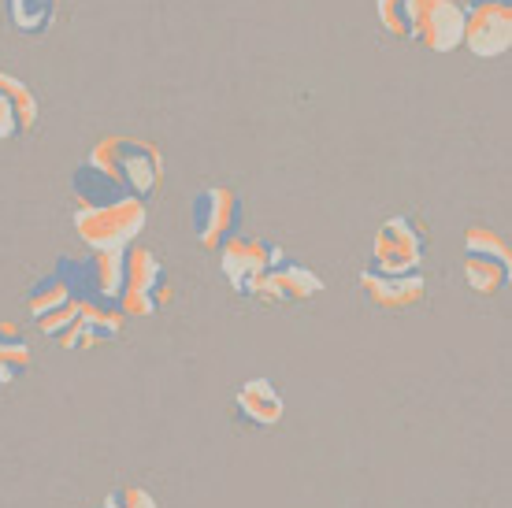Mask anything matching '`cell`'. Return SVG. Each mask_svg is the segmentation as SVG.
<instances>
[{
    "instance_id": "1",
    "label": "cell",
    "mask_w": 512,
    "mask_h": 508,
    "mask_svg": "<svg viewBox=\"0 0 512 508\" xmlns=\"http://www.w3.org/2000/svg\"><path fill=\"white\" fill-rule=\"evenodd\" d=\"M86 164L101 167L108 178H116L134 201L153 197L160 178H164V153L156 149L153 141L119 138V134H108V138L97 141L90 156H86Z\"/></svg>"
},
{
    "instance_id": "2",
    "label": "cell",
    "mask_w": 512,
    "mask_h": 508,
    "mask_svg": "<svg viewBox=\"0 0 512 508\" xmlns=\"http://www.w3.org/2000/svg\"><path fill=\"white\" fill-rule=\"evenodd\" d=\"M145 223H149V208H145V201H134V197L104 204V208H75L78 238L90 245L93 253L134 245Z\"/></svg>"
},
{
    "instance_id": "3",
    "label": "cell",
    "mask_w": 512,
    "mask_h": 508,
    "mask_svg": "<svg viewBox=\"0 0 512 508\" xmlns=\"http://www.w3.org/2000/svg\"><path fill=\"white\" fill-rule=\"evenodd\" d=\"M167 271L156 260L149 245H127L123 249V290H119V312L123 316H156L167 305Z\"/></svg>"
},
{
    "instance_id": "4",
    "label": "cell",
    "mask_w": 512,
    "mask_h": 508,
    "mask_svg": "<svg viewBox=\"0 0 512 508\" xmlns=\"http://www.w3.org/2000/svg\"><path fill=\"white\" fill-rule=\"evenodd\" d=\"M423 249H427V230L420 227V219L390 216L375 230L368 267L383 275H409V271H420Z\"/></svg>"
},
{
    "instance_id": "5",
    "label": "cell",
    "mask_w": 512,
    "mask_h": 508,
    "mask_svg": "<svg viewBox=\"0 0 512 508\" xmlns=\"http://www.w3.org/2000/svg\"><path fill=\"white\" fill-rule=\"evenodd\" d=\"M464 282L472 286L479 297H494L509 286L512 260L509 245L498 230L490 227H468L464 230Z\"/></svg>"
},
{
    "instance_id": "6",
    "label": "cell",
    "mask_w": 512,
    "mask_h": 508,
    "mask_svg": "<svg viewBox=\"0 0 512 508\" xmlns=\"http://www.w3.org/2000/svg\"><path fill=\"white\" fill-rule=\"evenodd\" d=\"M190 227L197 245L208 249V253H216L227 238L242 234V197L231 186H205L193 197Z\"/></svg>"
},
{
    "instance_id": "7",
    "label": "cell",
    "mask_w": 512,
    "mask_h": 508,
    "mask_svg": "<svg viewBox=\"0 0 512 508\" xmlns=\"http://www.w3.org/2000/svg\"><path fill=\"white\" fill-rule=\"evenodd\" d=\"M461 45L479 60H498L512 49V0H468Z\"/></svg>"
},
{
    "instance_id": "8",
    "label": "cell",
    "mask_w": 512,
    "mask_h": 508,
    "mask_svg": "<svg viewBox=\"0 0 512 508\" xmlns=\"http://www.w3.org/2000/svg\"><path fill=\"white\" fill-rule=\"evenodd\" d=\"M409 12V41L431 52L461 49L464 38V12L453 0H405Z\"/></svg>"
},
{
    "instance_id": "9",
    "label": "cell",
    "mask_w": 512,
    "mask_h": 508,
    "mask_svg": "<svg viewBox=\"0 0 512 508\" xmlns=\"http://www.w3.org/2000/svg\"><path fill=\"white\" fill-rule=\"evenodd\" d=\"M219 253V271L238 297H253L264 271H268L275 260L282 256V249H275L264 238H245V234H234L216 249Z\"/></svg>"
},
{
    "instance_id": "10",
    "label": "cell",
    "mask_w": 512,
    "mask_h": 508,
    "mask_svg": "<svg viewBox=\"0 0 512 508\" xmlns=\"http://www.w3.org/2000/svg\"><path fill=\"white\" fill-rule=\"evenodd\" d=\"M323 293V275L312 271V267L297 264L282 253L275 264L264 271V279L256 286V301H268V305H301V301H312Z\"/></svg>"
},
{
    "instance_id": "11",
    "label": "cell",
    "mask_w": 512,
    "mask_h": 508,
    "mask_svg": "<svg viewBox=\"0 0 512 508\" xmlns=\"http://www.w3.org/2000/svg\"><path fill=\"white\" fill-rule=\"evenodd\" d=\"M360 293H364L375 308H383V312H401V308L420 305L423 293H427V282H423V271L383 275V271L364 267V271H360Z\"/></svg>"
},
{
    "instance_id": "12",
    "label": "cell",
    "mask_w": 512,
    "mask_h": 508,
    "mask_svg": "<svg viewBox=\"0 0 512 508\" xmlns=\"http://www.w3.org/2000/svg\"><path fill=\"white\" fill-rule=\"evenodd\" d=\"M127 327V316L119 312V305L104 301V305H82L78 319L71 323V331L60 338V349H97V345L116 342Z\"/></svg>"
},
{
    "instance_id": "13",
    "label": "cell",
    "mask_w": 512,
    "mask_h": 508,
    "mask_svg": "<svg viewBox=\"0 0 512 508\" xmlns=\"http://www.w3.org/2000/svg\"><path fill=\"white\" fill-rule=\"evenodd\" d=\"M282 394L275 390V382L271 379H249L238 386V394H234V416L238 423L245 427H260V431H271V427H279L282 423Z\"/></svg>"
},
{
    "instance_id": "14",
    "label": "cell",
    "mask_w": 512,
    "mask_h": 508,
    "mask_svg": "<svg viewBox=\"0 0 512 508\" xmlns=\"http://www.w3.org/2000/svg\"><path fill=\"white\" fill-rule=\"evenodd\" d=\"M71 193H75V208H104V204L127 201V190L116 178H108L101 167L86 164V160L71 175Z\"/></svg>"
},
{
    "instance_id": "15",
    "label": "cell",
    "mask_w": 512,
    "mask_h": 508,
    "mask_svg": "<svg viewBox=\"0 0 512 508\" xmlns=\"http://www.w3.org/2000/svg\"><path fill=\"white\" fill-rule=\"evenodd\" d=\"M4 8H8L12 30H19L26 38H41L56 26L60 0H4Z\"/></svg>"
},
{
    "instance_id": "16",
    "label": "cell",
    "mask_w": 512,
    "mask_h": 508,
    "mask_svg": "<svg viewBox=\"0 0 512 508\" xmlns=\"http://www.w3.org/2000/svg\"><path fill=\"white\" fill-rule=\"evenodd\" d=\"M0 97H4V104L12 108L19 138L34 134V127H38V119H41V108H38V97H34V89L26 86L23 78H15V75H8V71H0Z\"/></svg>"
},
{
    "instance_id": "17",
    "label": "cell",
    "mask_w": 512,
    "mask_h": 508,
    "mask_svg": "<svg viewBox=\"0 0 512 508\" xmlns=\"http://www.w3.org/2000/svg\"><path fill=\"white\" fill-rule=\"evenodd\" d=\"M52 275L64 282L75 301H82V305H104V297L97 293V282H93L90 256H86V260H78V256H60L56 267H52ZM112 305H116V301H112Z\"/></svg>"
},
{
    "instance_id": "18",
    "label": "cell",
    "mask_w": 512,
    "mask_h": 508,
    "mask_svg": "<svg viewBox=\"0 0 512 508\" xmlns=\"http://www.w3.org/2000/svg\"><path fill=\"white\" fill-rule=\"evenodd\" d=\"M30 368V345L15 323H0V390L12 386Z\"/></svg>"
},
{
    "instance_id": "19",
    "label": "cell",
    "mask_w": 512,
    "mask_h": 508,
    "mask_svg": "<svg viewBox=\"0 0 512 508\" xmlns=\"http://www.w3.org/2000/svg\"><path fill=\"white\" fill-rule=\"evenodd\" d=\"M90 267H93L97 293H101L104 301H116L119 305V290H123V249H101V253H93Z\"/></svg>"
},
{
    "instance_id": "20",
    "label": "cell",
    "mask_w": 512,
    "mask_h": 508,
    "mask_svg": "<svg viewBox=\"0 0 512 508\" xmlns=\"http://www.w3.org/2000/svg\"><path fill=\"white\" fill-rule=\"evenodd\" d=\"M67 301H75L71 290L49 271L45 279L34 282V290H30V297H26V308H30V319H41V316H49V312H56V308H64Z\"/></svg>"
},
{
    "instance_id": "21",
    "label": "cell",
    "mask_w": 512,
    "mask_h": 508,
    "mask_svg": "<svg viewBox=\"0 0 512 508\" xmlns=\"http://www.w3.org/2000/svg\"><path fill=\"white\" fill-rule=\"evenodd\" d=\"M375 15L390 38L409 41V12H405V0H375Z\"/></svg>"
},
{
    "instance_id": "22",
    "label": "cell",
    "mask_w": 512,
    "mask_h": 508,
    "mask_svg": "<svg viewBox=\"0 0 512 508\" xmlns=\"http://www.w3.org/2000/svg\"><path fill=\"white\" fill-rule=\"evenodd\" d=\"M101 508H160V505H156V497L145 486H119V490H112V494L104 497Z\"/></svg>"
},
{
    "instance_id": "23",
    "label": "cell",
    "mask_w": 512,
    "mask_h": 508,
    "mask_svg": "<svg viewBox=\"0 0 512 508\" xmlns=\"http://www.w3.org/2000/svg\"><path fill=\"white\" fill-rule=\"evenodd\" d=\"M8 138H19V130H15L12 108H8V104H4V97H0V141H8Z\"/></svg>"
}]
</instances>
